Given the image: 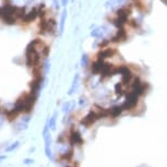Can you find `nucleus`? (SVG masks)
I'll list each match as a JSON object with an SVG mask.
<instances>
[{"mask_svg": "<svg viewBox=\"0 0 167 167\" xmlns=\"http://www.w3.org/2000/svg\"><path fill=\"white\" fill-rule=\"evenodd\" d=\"M37 96L35 94H25V95L21 96L17 101L14 105V109H17L19 113L21 111H24V113H29L32 109L33 105L35 103V99H36Z\"/></svg>", "mask_w": 167, "mask_h": 167, "instance_id": "obj_1", "label": "nucleus"}, {"mask_svg": "<svg viewBox=\"0 0 167 167\" xmlns=\"http://www.w3.org/2000/svg\"><path fill=\"white\" fill-rule=\"evenodd\" d=\"M25 58H26V64L29 68H34L35 66H37L41 59V55H39L38 50L36 49V47L34 46L32 42L29 43V46L26 47L25 50Z\"/></svg>", "mask_w": 167, "mask_h": 167, "instance_id": "obj_2", "label": "nucleus"}, {"mask_svg": "<svg viewBox=\"0 0 167 167\" xmlns=\"http://www.w3.org/2000/svg\"><path fill=\"white\" fill-rule=\"evenodd\" d=\"M49 122H47L45 125L44 131H43V135H44V140H45V153H46L47 157L49 158H52V150H50V144H52V139H50V134H49Z\"/></svg>", "mask_w": 167, "mask_h": 167, "instance_id": "obj_3", "label": "nucleus"}, {"mask_svg": "<svg viewBox=\"0 0 167 167\" xmlns=\"http://www.w3.org/2000/svg\"><path fill=\"white\" fill-rule=\"evenodd\" d=\"M116 50L114 48H111V47H104V48H101L99 52L96 56V59H99V60H103V61H106V59L111 58V57L115 55Z\"/></svg>", "mask_w": 167, "mask_h": 167, "instance_id": "obj_4", "label": "nucleus"}, {"mask_svg": "<svg viewBox=\"0 0 167 167\" xmlns=\"http://www.w3.org/2000/svg\"><path fill=\"white\" fill-rule=\"evenodd\" d=\"M126 39H127V32H126V29L123 27H121V29H118V31L116 32V34L114 35L111 41L114 43H121L125 42Z\"/></svg>", "mask_w": 167, "mask_h": 167, "instance_id": "obj_5", "label": "nucleus"}, {"mask_svg": "<svg viewBox=\"0 0 167 167\" xmlns=\"http://www.w3.org/2000/svg\"><path fill=\"white\" fill-rule=\"evenodd\" d=\"M37 15H38V8H34V9H32L29 12L25 13V15L23 17L22 20L25 23H29V22H32V21H34Z\"/></svg>", "mask_w": 167, "mask_h": 167, "instance_id": "obj_6", "label": "nucleus"}, {"mask_svg": "<svg viewBox=\"0 0 167 167\" xmlns=\"http://www.w3.org/2000/svg\"><path fill=\"white\" fill-rule=\"evenodd\" d=\"M41 83H42V76H35V79L31 82V84H29V86L32 88V92H31V93L37 95L39 88H41Z\"/></svg>", "mask_w": 167, "mask_h": 167, "instance_id": "obj_7", "label": "nucleus"}, {"mask_svg": "<svg viewBox=\"0 0 167 167\" xmlns=\"http://www.w3.org/2000/svg\"><path fill=\"white\" fill-rule=\"evenodd\" d=\"M70 142H71L72 144H81V143L83 142L82 137L79 131H76V130L72 131L71 134H70Z\"/></svg>", "mask_w": 167, "mask_h": 167, "instance_id": "obj_8", "label": "nucleus"}, {"mask_svg": "<svg viewBox=\"0 0 167 167\" xmlns=\"http://www.w3.org/2000/svg\"><path fill=\"white\" fill-rule=\"evenodd\" d=\"M106 27L105 26H98L96 29H94L91 32V36L94 37V38H102L105 34Z\"/></svg>", "mask_w": 167, "mask_h": 167, "instance_id": "obj_9", "label": "nucleus"}, {"mask_svg": "<svg viewBox=\"0 0 167 167\" xmlns=\"http://www.w3.org/2000/svg\"><path fill=\"white\" fill-rule=\"evenodd\" d=\"M66 20H67V10H64L60 15V23H59V34L62 35L64 29V24H66Z\"/></svg>", "mask_w": 167, "mask_h": 167, "instance_id": "obj_10", "label": "nucleus"}, {"mask_svg": "<svg viewBox=\"0 0 167 167\" xmlns=\"http://www.w3.org/2000/svg\"><path fill=\"white\" fill-rule=\"evenodd\" d=\"M79 79H80L79 73H76V76H74V78H73V81H72V85H71V87H70V90H69V95H72V94L74 93V91L76 90L78 84H79Z\"/></svg>", "mask_w": 167, "mask_h": 167, "instance_id": "obj_11", "label": "nucleus"}, {"mask_svg": "<svg viewBox=\"0 0 167 167\" xmlns=\"http://www.w3.org/2000/svg\"><path fill=\"white\" fill-rule=\"evenodd\" d=\"M17 114H19V111H17V109H11V111H7L6 113V115H7V118H8V120L9 121H13L17 118Z\"/></svg>", "mask_w": 167, "mask_h": 167, "instance_id": "obj_12", "label": "nucleus"}, {"mask_svg": "<svg viewBox=\"0 0 167 167\" xmlns=\"http://www.w3.org/2000/svg\"><path fill=\"white\" fill-rule=\"evenodd\" d=\"M57 27V22L55 21L54 19H49L48 20V31L47 32H50V33H54V31L56 29Z\"/></svg>", "mask_w": 167, "mask_h": 167, "instance_id": "obj_13", "label": "nucleus"}, {"mask_svg": "<svg viewBox=\"0 0 167 167\" xmlns=\"http://www.w3.org/2000/svg\"><path fill=\"white\" fill-rule=\"evenodd\" d=\"M56 120H57V113H54V115L52 116V118L48 120L49 128H50L52 130H55V129H56Z\"/></svg>", "mask_w": 167, "mask_h": 167, "instance_id": "obj_14", "label": "nucleus"}, {"mask_svg": "<svg viewBox=\"0 0 167 167\" xmlns=\"http://www.w3.org/2000/svg\"><path fill=\"white\" fill-rule=\"evenodd\" d=\"M81 66L83 68L88 66V56L86 54H83L82 55V58H81Z\"/></svg>", "mask_w": 167, "mask_h": 167, "instance_id": "obj_15", "label": "nucleus"}, {"mask_svg": "<svg viewBox=\"0 0 167 167\" xmlns=\"http://www.w3.org/2000/svg\"><path fill=\"white\" fill-rule=\"evenodd\" d=\"M70 106H71V103H70V102H67V103H64V106H62V111H64V114L68 113V111H70V109H72V108L70 107Z\"/></svg>", "mask_w": 167, "mask_h": 167, "instance_id": "obj_16", "label": "nucleus"}, {"mask_svg": "<svg viewBox=\"0 0 167 167\" xmlns=\"http://www.w3.org/2000/svg\"><path fill=\"white\" fill-rule=\"evenodd\" d=\"M19 144H20V143H19V142H17H17H14V143H13V144L11 145V146L7 147V150H6V151H7V152H11V151L15 150V149H17V147L19 146Z\"/></svg>", "mask_w": 167, "mask_h": 167, "instance_id": "obj_17", "label": "nucleus"}, {"mask_svg": "<svg viewBox=\"0 0 167 167\" xmlns=\"http://www.w3.org/2000/svg\"><path fill=\"white\" fill-rule=\"evenodd\" d=\"M52 2H54V6L56 9H59V7H60V3H59L58 0H52Z\"/></svg>", "mask_w": 167, "mask_h": 167, "instance_id": "obj_18", "label": "nucleus"}, {"mask_svg": "<svg viewBox=\"0 0 167 167\" xmlns=\"http://www.w3.org/2000/svg\"><path fill=\"white\" fill-rule=\"evenodd\" d=\"M31 163H33V160H29V158L24 160V164H31Z\"/></svg>", "mask_w": 167, "mask_h": 167, "instance_id": "obj_19", "label": "nucleus"}, {"mask_svg": "<svg viewBox=\"0 0 167 167\" xmlns=\"http://www.w3.org/2000/svg\"><path fill=\"white\" fill-rule=\"evenodd\" d=\"M67 5H68V0H61V6L66 7Z\"/></svg>", "mask_w": 167, "mask_h": 167, "instance_id": "obj_20", "label": "nucleus"}, {"mask_svg": "<svg viewBox=\"0 0 167 167\" xmlns=\"http://www.w3.org/2000/svg\"><path fill=\"white\" fill-rule=\"evenodd\" d=\"M83 103H85V98L81 97L80 98V105H83Z\"/></svg>", "mask_w": 167, "mask_h": 167, "instance_id": "obj_21", "label": "nucleus"}, {"mask_svg": "<svg viewBox=\"0 0 167 167\" xmlns=\"http://www.w3.org/2000/svg\"><path fill=\"white\" fill-rule=\"evenodd\" d=\"M3 160H6V156H5V155H2V156H0V161H3Z\"/></svg>", "mask_w": 167, "mask_h": 167, "instance_id": "obj_22", "label": "nucleus"}, {"mask_svg": "<svg viewBox=\"0 0 167 167\" xmlns=\"http://www.w3.org/2000/svg\"><path fill=\"white\" fill-rule=\"evenodd\" d=\"M161 1H162V2H164L165 6H167V0H161Z\"/></svg>", "mask_w": 167, "mask_h": 167, "instance_id": "obj_23", "label": "nucleus"}, {"mask_svg": "<svg viewBox=\"0 0 167 167\" xmlns=\"http://www.w3.org/2000/svg\"><path fill=\"white\" fill-rule=\"evenodd\" d=\"M123 0H118V2H122Z\"/></svg>", "mask_w": 167, "mask_h": 167, "instance_id": "obj_24", "label": "nucleus"}, {"mask_svg": "<svg viewBox=\"0 0 167 167\" xmlns=\"http://www.w3.org/2000/svg\"><path fill=\"white\" fill-rule=\"evenodd\" d=\"M111 1H113V0H111Z\"/></svg>", "mask_w": 167, "mask_h": 167, "instance_id": "obj_25", "label": "nucleus"}]
</instances>
